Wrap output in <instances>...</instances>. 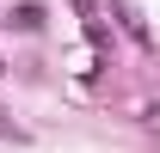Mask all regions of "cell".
<instances>
[{
  "label": "cell",
  "mask_w": 160,
  "mask_h": 153,
  "mask_svg": "<svg viewBox=\"0 0 160 153\" xmlns=\"http://www.w3.org/2000/svg\"><path fill=\"white\" fill-rule=\"evenodd\" d=\"M111 12H117V19H123V31H129V37H136V43H148V25H142V12H136V6H129V0H111Z\"/></svg>",
  "instance_id": "obj_1"
},
{
  "label": "cell",
  "mask_w": 160,
  "mask_h": 153,
  "mask_svg": "<svg viewBox=\"0 0 160 153\" xmlns=\"http://www.w3.org/2000/svg\"><path fill=\"white\" fill-rule=\"evenodd\" d=\"M12 25H19V31H37V25H43V6H19Z\"/></svg>",
  "instance_id": "obj_2"
}]
</instances>
